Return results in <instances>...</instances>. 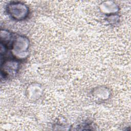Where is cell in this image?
<instances>
[{
  "instance_id": "cell-1",
  "label": "cell",
  "mask_w": 131,
  "mask_h": 131,
  "mask_svg": "<svg viewBox=\"0 0 131 131\" xmlns=\"http://www.w3.org/2000/svg\"><path fill=\"white\" fill-rule=\"evenodd\" d=\"M6 11L9 17L16 20L25 19L29 14L28 7L24 4L18 2H9L6 5Z\"/></svg>"
}]
</instances>
